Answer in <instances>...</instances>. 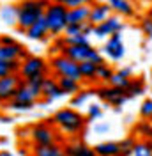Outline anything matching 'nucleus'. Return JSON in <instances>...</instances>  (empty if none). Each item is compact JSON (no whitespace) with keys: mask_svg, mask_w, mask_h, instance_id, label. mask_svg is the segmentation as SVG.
<instances>
[{"mask_svg":"<svg viewBox=\"0 0 152 156\" xmlns=\"http://www.w3.org/2000/svg\"><path fill=\"white\" fill-rule=\"evenodd\" d=\"M51 4V0H21L18 4V30H25L32 27L39 18L44 16V9Z\"/></svg>","mask_w":152,"mask_h":156,"instance_id":"1","label":"nucleus"},{"mask_svg":"<svg viewBox=\"0 0 152 156\" xmlns=\"http://www.w3.org/2000/svg\"><path fill=\"white\" fill-rule=\"evenodd\" d=\"M51 122L57 124L62 133L76 135V133H80L85 128L87 121H85V117L81 115L80 112H76L74 108H60V110H57L53 114Z\"/></svg>","mask_w":152,"mask_h":156,"instance_id":"2","label":"nucleus"},{"mask_svg":"<svg viewBox=\"0 0 152 156\" xmlns=\"http://www.w3.org/2000/svg\"><path fill=\"white\" fill-rule=\"evenodd\" d=\"M67 11L69 7H66L64 4H58V2H53L44 9V20L48 23V29H50V36L53 37H58L60 34L66 32L67 27Z\"/></svg>","mask_w":152,"mask_h":156,"instance_id":"3","label":"nucleus"},{"mask_svg":"<svg viewBox=\"0 0 152 156\" xmlns=\"http://www.w3.org/2000/svg\"><path fill=\"white\" fill-rule=\"evenodd\" d=\"M66 57L73 58L74 62H95V64H105V55L99 51L97 48H94L92 44H80V46H64V50L60 51Z\"/></svg>","mask_w":152,"mask_h":156,"instance_id":"4","label":"nucleus"},{"mask_svg":"<svg viewBox=\"0 0 152 156\" xmlns=\"http://www.w3.org/2000/svg\"><path fill=\"white\" fill-rule=\"evenodd\" d=\"M50 68L57 75L58 78H74L81 82V75H80V64L74 62L73 58L66 57L64 53H57L50 60Z\"/></svg>","mask_w":152,"mask_h":156,"instance_id":"5","label":"nucleus"},{"mask_svg":"<svg viewBox=\"0 0 152 156\" xmlns=\"http://www.w3.org/2000/svg\"><path fill=\"white\" fill-rule=\"evenodd\" d=\"M48 73V64L44 58L36 57V55H29L27 58L21 60V68H19V76L23 80H29L37 75H46Z\"/></svg>","mask_w":152,"mask_h":156,"instance_id":"6","label":"nucleus"},{"mask_svg":"<svg viewBox=\"0 0 152 156\" xmlns=\"http://www.w3.org/2000/svg\"><path fill=\"white\" fill-rule=\"evenodd\" d=\"M122 30H124V21H120V16L112 14L108 20L94 25V32L92 34L97 39H108V37H112L113 34L122 32Z\"/></svg>","mask_w":152,"mask_h":156,"instance_id":"7","label":"nucleus"},{"mask_svg":"<svg viewBox=\"0 0 152 156\" xmlns=\"http://www.w3.org/2000/svg\"><path fill=\"white\" fill-rule=\"evenodd\" d=\"M103 55L108 57L110 60H122L126 57V44H124L122 39V32L113 34L112 37H108L105 41V46H103Z\"/></svg>","mask_w":152,"mask_h":156,"instance_id":"8","label":"nucleus"},{"mask_svg":"<svg viewBox=\"0 0 152 156\" xmlns=\"http://www.w3.org/2000/svg\"><path fill=\"white\" fill-rule=\"evenodd\" d=\"M95 96L99 99H103L106 103L113 105V107H122L124 103L127 101V94L124 89H119V87H113V85H105V87H99L95 89Z\"/></svg>","mask_w":152,"mask_h":156,"instance_id":"9","label":"nucleus"},{"mask_svg":"<svg viewBox=\"0 0 152 156\" xmlns=\"http://www.w3.org/2000/svg\"><path fill=\"white\" fill-rule=\"evenodd\" d=\"M21 83H23V78L19 76V73L0 78V103H9L11 99H14L16 90Z\"/></svg>","mask_w":152,"mask_h":156,"instance_id":"10","label":"nucleus"},{"mask_svg":"<svg viewBox=\"0 0 152 156\" xmlns=\"http://www.w3.org/2000/svg\"><path fill=\"white\" fill-rule=\"evenodd\" d=\"M30 136L34 140L36 146H48V144H55L57 142V133L53 128H50L48 124H37L32 128Z\"/></svg>","mask_w":152,"mask_h":156,"instance_id":"11","label":"nucleus"},{"mask_svg":"<svg viewBox=\"0 0 152 156\" xmlns=\"http://www.w3.org/2000/svg\"><path fill=\"white\" fill-rule=\"evenodd\" d=\"M106 4L112 7L117 16L122 18H134L136 16V7L131 0H105Z\"/></svg>","mask_w":152,"mask_h":156,"instance_id":"12","label":"nucleus"},{"mask_svg":"<svg viewBox=\"0 0 152 156\" xmlns=\"http://www.w3.org/2000/svg\"><path fill=\"white\" fill-rule=\"evenodd\" d=\"M112 7L106 4V2H95L90 5V16H88V21L92 23V25H97V23H101V21H105L112 16Z\"/></svg>","mask_w":152,"mask_h":156,"instance_id":"13","label":"nucleus"},{"mask_svg":"<svg viewBox=\"0 0 152 156\" xmlns=\"http://www.w3.org/2000/svg\"><path fill=\"white\" fill-rule=\"evenodd\" d=\"M0 57L5 60H23L29 55L19 43H12V44H0Z\"/></svg>","mask_w":152,"mask_h":156,"instance_id":"14","label":"nucleus"},{"mask_svg":"<svg viewBox=\"0 0 152 156\" xmlns=\"http://www.w3.org/2000/svg\"><path fill=\"white\" fill-rule=\"evenodd\" d=\"M25 36L29 39H32V41H44L50 36V29H48V23H46V20H44V16L39 18L32 27H29V29L25 30Z\"/></svg>","mask_w":152,"mask_h":156,"instance_id":"15","label":"nucleus"},{"mask_svg":"<svg viewBox=\"0 0 152 156\" xmlns=\"http://www.w3.org/2000/svg\"><path fill=\"white\" fill-rule=\"evenodd\" d=\"M43 96H44V101L46 103H51L53 99L64 96V90L58 85V80H53V78L46 76L44 83H43Z\"/></svg>","mask_w":152,"mask_h":156,"instance_id":"16","label":"nucleus"},{"mask_svg":"<svg viewBox=\"0 0 152 156\" xmlns=\"http://www.w3.org/2000/svg\"><path fill=\"white\" fill-rule=\"evenodd\" d=\"M64 151H66V156H97L95 151H94V147L85 146V144L80 142V140L69 142V144L64 147Z\"/></svg>","mask_w":152,"mask_h":156,"instance_id":"17","label":"nucleus"},{"mask_svg":"<svg viewBox=\"0 0 152 156\" xmlns=\"http://www.w3.org/2000/svg\"><path fill=\"white\" fill-rule=\"evenodd\" d=\"M88 16H90V5L71 7L67 11V25L69 23H87Z\"/></svg>","mask_w":152,"mask_h":156,"instance_id":"18","label":"nucleus"},{"mask_svg":"<svg viewBox=\"0 0 152 156\" xmlns=\"http://www.w3.org/2000/svg\"><path fill=\"white\" fill-rule=\"evenodd\" d=\"M0 20L9 25V27H18V4H5L0 7Z\"/></svg>","mask_w":152,"mask_h":156,"instance_id":"19","label":"nucleus"},{"mask_svg":"<svg viewBox=\"0 0 152 156\" xmlns=\"http://www.w3.org/2000/svg\"><path fill=\"white\" fill-rule=\"evenodd\" d=\"M39 98H41V94H37L36 90H32V89L23 82L18 87V90H16L14 99H16V101H21V103H34V105H36V101H37Z\"/></svg>","mask_w":152,"mask_h":156,"instance_id":"20","label":"nucleus"},{"mask_svg":"<svg viewBox=\"0 0 152 156\" xmlns=\"http://www.w3.org/2000/svg\"><path fill=\"white\" fill-rule=\"evenodd\" d=\"M34 156H66L64 147L55 144H48V146H36L34 147Z\"/></svg>","mask_w":152,"mask_h":156,"instance_id":"21","label":"nucleus"},{"mask_svg":"<svg viewBox=\"0 0 152 156\" xmlns=\"http://www.w3.org/2000/svg\"><path fill=\"white\" fill-rule=\"evenodd\" d=\"M97 156H120V144L119 142H101L94 147Z\"/></svg>","mask_w":152,"mask_h":156,"instance_id":"22","label":"nucleus"},{"mask_svg":"<svg viewBox=\"0 0 152 156\" xmlns=\"http://www.w3.org/2000/svg\"><path fill=\"white\" fill-rule=\"evenodd\" d=\"M58 85L64 90V94H69V96H74L81 90L80 80H74V78H58Z\"/></svg>","mask_w":152,"mask_h":156,"instance_id":"23","label":"nucleus"},{"mask_svg":"<svg viewBox=\"0 0 152 156\" xmlns=\"http://www.w3.org/2000/svg\"><path fill=\"white\" fill-rule=\"evenodd\" d=\"M19 68H21V60H5L0 57V78L19 73Z\"/></svg>","mask_w":152,"mask_h":156,"instance_id":"24","label":"nucleus"},{"mask_svg":"<svg viewBox=\"0 0 152 156\" xmlns=\"http://www.w3.org/2000/svg\"><path fill=\"white\" fill-rule=\"evenodd\" d=\"M97 66H99V64L90 62V60L80 62V75H81V80H88V82L97 80V78H95V75H97Z\"/></svg>","mask_w":152,"mask_h":156,"instance_id":"25","label":"nucleus"},{"mask_svg":"<svg viewBox=\"0 0 152 156\" xmlns=\"http://www.w3.org/2000/svg\"><path fill=\"white\" fill-rule=\"evenodd\" d=\"M131 156H152V144L145 138V140H136Z\"/></svg>","mask_w":152,"mask_h":156,"instance_id":"26","label":"nucleus"},{"mask_svg":"<svg viewBox=\"0 0 152 156\" xmlns=\"http://www.w3.org/2000/svg\"><path fill=\"white\" fill-rule=\"evenodd\" d=\"M115 75V71L108 64H99L97 66V75H95V78L97 80H101V82H105V83H108L110 80H112V76Z\"/></svg>","mask_w":152,"mask_h":156,"instance_id":"27","label":"nucleus"},{"mask_svg":"<svg viewBox=\"0 0 152 156\" xmlns=\"http://www.w3.org/2000/svg\"><path fill=\"white\" fill-rule=\"evenodd\" d=\"M66 46H80V44H90V39L85 34H78V36H64Z\"/></svg>","mask_w":152,"mask_h":156,"instance_id":"28","label":"nucleus"},{"mask_svg":"<svg viewBox=\"0 0 152 156\" xmlns=\"http://www.w3.org/2000/svg\"><path fill=\"white\" fill-rule=\"evenodd\" d=\"M131 80H133V78L122 76L120 73H117V71H115V75L112 76V80H110L108 83H110V85H113V87H119V89H124V90H126V89L131 85Z\"/></svg>","mask_w":152,"mask_h":156,"instance_id":"29","label":"nucleus"},{"mask_svg":"<svg viewBox=\"0 0 152 156\" xmlns=\"http://www.w3.org/2000/svg\"><path fill=\"white\" fill-rule=\"evenodd\" d=\"M143 90H145V85L142 80H131V85L126 89V94H127V98H134L140 96Z\"/></svg>","mask_w":152,"mask_h":156,"instance_id":"30","label":"nucleus"},{"mask_svg":"<svg viewBox=\"0 0 152 156\" xmlns=\"http://www.w3.org/2000/svg\"><path fill=\"white\" fill-rule=\"evenodd\" d=\"M7 105V110H12V112H29L34 108V103H21V101H16V99H11Z\"/></svg>","mask_w":152,"mask_h":156,"instance_id":"31","label":"nucleus"},{"mask_svg":"<svg viewBox=\"0 0 152 156\" xmlns=\"http://www.w3.org/2000/svg\"><path fill=\"white\" fill-rule=\"evenodd\" d=\"M140 117L145 121H152V98L143 99V103L140 105Z\"/></svg>","mask_w":152,"mask_h":156,"instance_id":"32","label":"nucleus"},{"mask_svg":"<svg viewBox=\"0 0 152 156\" xmlns=\"http://www.w3.org/2000/svg\"><path fill=\"white\" fill-rule=\"evenodd\" d=\"M140 29L149 39H152V12L140 20Z\"/></svg>","mask_w":152,"mask_h":156,"instance_id":"33","label":"nucleus"},{"mask_svg":"<svg viewBox=\"0 0 152 156\" xmlns=\"http://www.w3.org/2000/svg\"><path fill=\"white\" fill-rule=\"evenodd\" d=\"M92 92H95V90H80L78 94L73 96V99H71V107H81V105L87 101V98L90 96Z\"/></svg>","mask_w":152,"mask_h":156,"instance_id":"34","label":"nucleus"},{"mask_svg":"<svg viewBox=\"0 0 152 156\" xmlns=\"http://www.w3.org/2000/svg\"><path fill=\"white\" fill-rule=\"evenodd\" d=\"M150 129H152V121H140L138 124H136V128H134V131L138 133V135H142L145 136V138H149V133H150Z\"/></svg>","mask_w":152,"mask_h":156,"instance_id":"35","label":"nucleus"},{"mask_svg":"<svg viewBox=\"0 0 152 156\" xmlns=\"http://www.w3.org/2000/svg\"><path fill=\"white\" fill-rule=\"evenodd\" d=\"M58 4H64L66 7H81V5H92V0H53Z\"/></svg>","mask_w":152,"mask_h":156,"instance_id":"36","label":"nucleus"},{"mask_svg":"<svg viewBox=\"0 0 152 156\" xmlns=\"http://www.w3.org/2000/svg\"><path fill=\"white\" fill-rule=\"evenodd\" d=\"M101 114H103L101 107L94 103V105H90V107H88V114H87V117H88L90 121H95V119H99V117H101Z\"/></svg>","mask_w":152,"mask_h":156,"instance_id":"37","label":"nucleus"},{"mask_svg":"<svg viewBox=\"0 0 152 156\" xmlns=\"http://www.w3.org/2000/svg\"><path fill=\"white\" fill-rule=\"evenodd\" d=\"M12 43H16L14 37H9V36H2L0 37V44H12Z\"/></svg>","mask_w":152,"mask_h":156,"instance_id":"38","label":"nucleus"},{"mask_svg":"<svg viewBox=\"0 0 152 156\" xmlns=\"http://www.w3.org/2000/svg\"><path fill=\"white\" fill-rule=\"evenodd\" d=\"M117 73H120L122 76L131 78V73H133V69H131V68H124V69H120V71H117Z\"/></svg>","mask_w":152,"mask_h":156,"instance_id":"39","label":"nucleus"},{"mask_svg":"<svg viewBox=\"0 0 152 156\" xmlns=\"http://www.w3.org/2000/svg\"><path fill=\"white\" fill-rule=\"evenodd\" d=\"M94 129L99 131V133H105V131H110V126H108V124H103V126H95Z\"/></svg>","mask_w":152,"mask_h":156,"instance_id":"40","label":"nucleus"},{"mask_svg":"<svg viewBox=\"0 0 152 156\" xmlns=\"http://www.w3.org/2000/svg\"><path fill=\"white\" fill-rule=\"evenodd\" d=\"M0 156H12L9 151H0Z\"/></svg>","mask_w":152,"mask_h":156,"instance_id":"41","label":"nucleus"},{"mask_svg":"<svg viewBox=\"0 0 152 156\" xmlns=\"http://www.w3.org/2000/svg\"><path fill=\"white\" fill-rule=\"evenodd\" d=\"M147 140H149V142L152 144V129H150V133H149V138H147Z\"/></svg>","mask_w":152,"mask_h":156,"instance_id":"42","label":"nucleus"}]
</instances>
